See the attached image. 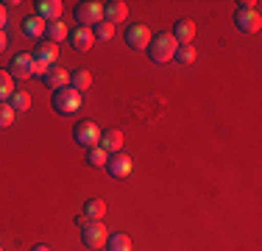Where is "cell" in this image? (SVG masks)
Listing matches in <instances>:
<instances>
[{
  "mask_svg": "<svg viewBox=\"0 0 262 251\" xmlns=\"http://www.w3.org/2000/svg\"><path fill=\"white\" fill-rule=\"evenodd\" d=\"M151 31H148V25L142 23H134L131 28H126V45L134 48V50H145L148 42H151Z\"/></svg>",
  "mask_w": 262,
  "mask_h": 251,
  "instance_id": "7",
  "label": "cell"
},
{
  "mask_svg": "<svg viewBox=\"0 0 262 251\" xmlns=\"http://www.w3.org/2000/svg\"><path fill=\"white\" fill-rule=\"evenodd\" d=\"M98 148H103L106 154H117V151L123 148V131L120 129H106V131H101Z\"/></svg>",
  "mask_w": 262,
  "mask_h": 251,
  "instance_id": "14",
  "label": "cell"
},
{
  "mask_svg": "<svg viewBox=\"0 0 262 251\" xmlns=\"http://www.w3.org/2000/svg\"><path fill=\"white\" fill-rule=\"evenodd\" d=\"M234 25L243 31V34H257L259 25H262V17H259V11L237 9V11H234Z\"/></svg>",
  "mask_w": 262,
  "mask_h": 251,
  "instance_id": "9",
  "label": "cell"
},
{
  "mask_svg": "<svg viewBox=\"0 0 262 251\" xmlns=\"http://www.w3.org/2000/svg\"><path fill=\"white\" fill-rule=\"evenodd\" d=\"M11 95H14V78L9 75V70H3V67H0V103H3V100H9Z\"/></svg>",
  "mask_w": 262,
  "mask_h": 251,
  "instance_id": "23",
  "label": "cell"
},
{
  "mask_svg": "<svg viewBox=\"0 0 262 251\" xmlns=\"http://www.w3.org/2000/svg\"><path fill=\"white\" fill-rule=\"evenodd\" d=\"M9 48V36H6V31H0V53Z\"/></svg>",
  "mask_w": 262,
  "mask_h": 251,
  "instance_id": "31",
  "label": "cell"
},
{
  "mask_svg": "<svg viewBox=\"0 0 262 251\" xmlns=\"http://www.w3.org/2000/svg\"><path fill=\"white\" fill-rule=\"evenodd\" d=\"M67 81H70V73L61 70V67H48L45 78H42V84L48 87V90H61V87H67Z\"/></svg>",
  "mask_w": 262,
  "mask_h": 251,
  "instance_id": "16",
  "label": "cell"
},
{
  "mask_svg": "<svg viewBox=\"0 0 262 251\" xmlns=\"http://www.w3.org/2000/svg\"><path fill=\"white\" fill-rule=\"evenodd\" d=\"M51 103H53V109L59 112V115L70 117V115H76V112L81 109L84 95H81V92H76L70 84H67V87H61V90L53 92V95H51Z\"/></svg>",
  "mask_w": 262,
  "mask_h": 251,
  "instance_id": "2",
  "label": "cell"
},
{
  "mask_svg": "<svg viewBox=\"0 0 262 251\" xmlns=\"http://www.w3.org/2000/svg\"><path fill=\"white\" fill-rule=\"evenodd\" d=\"M31 251H51V248H48L45 243H39V246H34V248H31Z\"/></svg>",
  "mask_w": 262,
  "mask_h": 251,
  "instance_id": "33",
  "label": "cell"
},
{
  "mask_svg": "<svg viewBox=\"0 0 262 251\" xmlns=\"http://www.w3.org/2000/svg\"><path fill=\"white\" fill-rule=\"evenodd\" d=\"M106 171H109L112 179H128L131 171H134V159L128 154H123V151H117V154H112L106 159Z\"/></svg>",
  "mask_w": 262,
  "mask_h": 251,
  "instance_id": "6",
  "label": "cell"
},
{
  "mask_svg": "<svg viewBox=\"0 0 262 251\" xmlns=\"http://www.w3.org/2000/svg\"><path fill=\"white\" fill-rule=\"evenodd\" d=\"M170 36L176 39V45H190L192 36H195V23L190 20V17H182V20H176V25H173Z\"/></svg>",
  "mask_w": 262,
  "mask_h": 251,
  "instance_id": "13",
  "label": "cell"
},
{
  "mask_svg": "<svg viewBox=\"0 0 262 251\" xmlns=\"http://www.w3.org/2000/svg\"><path fill=\"white\" fill-rule=\"evenodd\" d=\"M237 9H248V11H259V3H257V0H240V3H237Z\"/></svg>",
  "mask_w": 262,
  "mask_h": 251,
  "instance_id": "29",
  "label": "cell"
},
{
  "mask_svg": "<svg viewBox=\"0 0 262 251\" xmlns=\"http://www.w3.org/2000/svg\"><path fill=\"white\" fill-rule=\"evenodd\" d=\"M92 36H95V39H112V36H115V25H112V23H106V20H101V23H98V25H92Z\"/></svg>",
  "mask_w": 262,
  "mask_h": 251,
  "instance_id": "25",
  "label": "cell"
},
{
  "mask_svg": "<svg viewBox=\"0 0 262 251\" xmlns=\"http://www.w3.org/2000/svg\"><path fill=\"white\" fill-rule=\"evenodd\" d=\"M128 17V6L123 3V0H109V3H103V20L106 23H112V25H117V23H123Z\"/></svg>",
  "mask_w": 262,
  "mask_h": 251,
  "instance_id": "15",
  "label": "cell"
},
{
  "mask_svg": "<svg viewBox=\"0 0 262 251\" xmlns=\"http://www.w3.org/2000/svg\"><path fill=\"white\" fill-rule=\"evenodd\" d=\"M176 39H173L167 31H159L157 36H151V42H148V59L154 61V65H167V61H173V56H176Z\"/></svg>",
  "mask_w": 262,
  "mask_h": 251,
  "instance_id": "1",
  "label": "cell"
},
{
  "mask_svg": "<svg viewBox=\"0 0 262 251\" xmlns=\"http://www.w3.org/2000/svg\"><path fill=\"white\" fill-rule=\"evenodd\" d=\"M6 23H9V11H6V3H0V31L6 28Z\"/></svg>",
  "mask_w": 262,
  "mask_h": 251,
  "instance_id": "30",
  "label": "cell"
},
{
  "mask_svg": "<svg viewBox=\"0 0 262 251\" xmlns=\"http://www.w3.org/2000/svg\"><path fill=\"white\" fill-rule=\"evenodd\" d=\"M0 251H3V248H0Z\"/></svg>",
  "mask_w": 262,
  "mask_h": 251,
  "instance_id": "34",
  "label": "cell"
},
{
  "mask_svg": "<svg viewBox=\"0 0 262 251\" xmlns=\"http://www.w3.org/2000/svg\"><path fill=\"white\" fill-rule=\"evenodd\" d=\"M31 67H34V59H31V53H17V56H11V61H9V75L11 78H20V81H28L31 78Z\"/></svg>",
  "mask_w": 262,
  "mask_h": 251,
  "instance_id": "8",
  "label": "cell"
},
{
  "mask_svg": "<svg viewBox=\"0 0 262 251\" xmlns=\"http://www.w3.org/2000/svg\"><path fill=\"white\" fill-rule=\"evenodd\" d=\"M31 59H34V61H42V65H48V67H53L56 59H59V48H56L53 42H48V39H36Z\"/></svg>",
  "mask_w": 262,
  "mask_h": 251,
  "instance_id": "11",
  "label": "cell"
},
{
  "mask_svg": "<svg viewBox=\"0 0 262 251\" xmlns=\"http://www.w3.org/2000/svg\"><path fill=\"white\" fill-rule=\"evenodd\" d=\"M45 73H48V65H42V61H34V67H31V78L42 81V78H45Z\"/></svg>",
  "mask_w": 262,
  "mask_h": 251,
  "instance_id": "28",
  "label": "cell"
},
{
  "mask_svg": "<svg viewBox=\"0 0 262 251\" xmlns=\"http://www.w3.org/2000/svg\"><path fill=\"white\" fill-rule=\"evenodd\" d=\"M73 140L78 142V145L84 148H95L98 140H101V129H98V123L92 120H78L73 126Z\"/></svg>",
  "mask_w": 262,
  "mask_h": 251,
  "instance_id": "4",
  "label": "cell"
},
{
  "mask_svg": "<svg viewBox=\"0 0 262 251\" xmlns=\"http://www.w3.org/2000/svg\"><path fill=\"white\" fill-rule=\"evenodd\" d=\"M23 34L26 36H31V39H42L45 36V20H39V17H23Z\"/></svg>",
  "mask_w": 262,
  "mask_h": 251,
  "instance_id": "17",
  "label": "cell"
},
{
  "mask_svg": "<svg viewBox=\"0 0 262 251\" xmlns=\"http://www.w3.org/2000/svg\"><path fill=\"white\" fill-rule=\"evenodd\" d=\"M173 59H176L179 65H192V61H195V48L192 45H179Z\"/></svg>",
  "mask_w": 262,
  "mask_h": 251,
  "instance_id": "26",
  "label": "cell"
},
{
  "mask_svg": "<svg viewBox=\"0 0 262 251\" xmlns=\"http://www.w3.org/2000/svg\"><path fill=\"white\" fill-rule=\"evenodd\" d=\"M106 159H109V154H106L103 148H86V162H90L92 168H106Z\"/></svg>",
  "mask_w": 262,
  "mask_h": 251,
  "instance_id": "24",
  "label": "cell"
},
{
  "mask_svg": "<svg viewBox=\"0 0 262 251\" xmlns=\"http://www.w3.org/2000/svg\"><path fill=\"white\" fill-rule=\"evenodd\" d=\"M76 223L81 226V229H84V226H86V223H90V218H86V215H84V212H81V215H76Z\"/></svg>",
  "mask_w": 262,
  "mask_h": 251,
  "instance_id": "32",
  "label": "cell"
},
{
  "mask_svg": "<svg viewBox=\"0 0 262 251\" xmlns=\"http://www.w3.org/2000/svg\"><path fill=\"white\" fill-rule=\"evenodd\" d=\"M14 117H17V112L9 106V100H3V103H0V129H9V126L14 123Z\"/></svg>",
  "mask_w": 262,
  "mask_h": 251,
  "instance_id": "27",
  "label": "cell"
},
{
  "mask_svg": "<svg viewBox=\"0 0 262 251\" xmlns=\"http://www.w3.org/2000/svg\"><path fill=\"white\" fill-rule=\"evenodd\" d=\"M106 251H131V237L123 235V232L109 235L106 237Z\"/></svg>",
  "mask_w": 262,
  "mask_h": 251,
  "instance_id": "21",
  "label": "cell"
},
{
  "mask_svg": "<svg viewBox=\"0 0 262 251\" xmlns=\"http://www.w3.org/2000/svg\"><path fill=\"white\" fill-rule=\"evenodd\" d=\"M73 17H76V23L81 28H92V25H98L103 20V3L84 0V3H78L76 9H73Z\"/></svg>",
  "mask_w": 262,
  "mask_h": 251,
  "instance_id": "3",
  "label": "cell"
},
{
  "mask_svg": "<svg viewBox=\"0 0 262 251\" xmlns=\"http://www.w3.org/2000/svg\"><path fill=\"white\" fill-rule=\"evenodd\" d=\"M106 237H109V232H106V226L101 221H90L84 229H81V243H84L86 248H92V251L103 248Z\"/></svg>",
  "mask_w": 262,
  "mask_h": 251,
  "instance_id": "5",
  "label": "cell"
},
{
  "mask_svg": "<svg viewBox=\"0 0 262 251\" xmlns=\"http://www.w3.org/2000/svg\"><path fill=\"white\" fill-rule=\"evenodd\" d=\"M42 39L53 42V45H59L61 39H67V25L61 20H53V23H45V36Z\"/></svg>",
  "mask_w": 262,
  "mask_h": 251,
  "instance_id": "19",
  "label": "cell"
},
{
  "mask_svg": "<svg viewBox=\"0 0 262 251\" xmlns=\"http://www.w3.org/2000/svg\"><path fill=\"white\" fill-rule=\"evenodd\" d=\"M9 106L17 112V115H20V112H28L31 109V95L26 90H14V95L9 98Z\"/></svg>",
  "mask_w": 262,
  "mask_h": 251,
  "instance_id": "22",
  "label": "cell"
},
{
  "mask_svg": "<svg viewBox=\"0 0 262 251\" xmlns=\"http://www.w3.org/2000/svg\"><path fill=\"white\" fill-rule=\"evenodd\" d=\"M67 42H70V48L78 50V53H90L92 45H95V36H92L90 28H73L70 34H67Z\"/></svg>",
  "mask_w": 262,
  "mask_h": 251,
  "instance_id": "10",
  "label": "cell"
},
{
  "mask_svg": "<svg viewBox=\"0 0 262 251\" xmlns=\"http://www.w3.org/2000/svg\"><path fill=\"white\" fill-rule=\"evenodd\" d=\"M84 215L90 221H103L106 215V201L103 198H86L84 201Z\"/></svg>",
  "mask_w": 262,
  "mask_h": 251,
  "instance_id": "20",
  "label": "cell"
},
{
  "mask_svg": "<svg viewBox=\"0 0 262 251\" xmlns=\"http://www.w3.org/2000/svg\"><path fill=\"white\" fill-rule=\"evenodd\" d=\"M67 84H70L76 92H84V90L92 87V73L86 70V67H78V70L70 73V81H67Z\"/></svg>",
  "mask_w": 262,
  "mask_h": 251,
  "instance_id": "18",
  "label": "cell"
},
{
  "mask_svg": "<svg viewBox=\"0 0 262 251\" xmlns=\"http://www.w3.org/2000/svg\"><path fill=\"white\" fill-rule=\"evenodd\" d=\"M34 9H36V17H39V20L53 23V20H59V17H61L64 3H61V0H36Z\"/></svg>",
  "mask_w": 262,
  "mask_h": 251,
  "instance_id": "12",
  "label": "cell"
}]
</instances>
